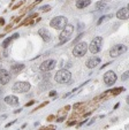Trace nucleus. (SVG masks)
<instances>
[{"mask_svg":"<svg viewBox=\"0 0 129 130\" xmlns=\"http://www.w3.org/2000/svg\"><path fill=\"white\" fill-rule=\"evenodd\" d=\"M71 78V74L69 70L67 69H60L58 73L55 74L54 76V79H55L56 83H60V84H65V83H68Z\"/></svg>","mask_w":129,"mask_h":130,"instance_id":"f257e3e1","label":"nucleus"},{"mask_svg":"<svg viewBox=\"0 0 129 130\" xmlns=\"http://www.w3.org/2000/svg\"><path fill=\"white\" fill-rule=\"evenodd\" d=\"M74 32V27L71 24H68L67 23L66 25H65V28L62 29V31H61L60 36H59V39H60V44H63V43H66L67 40L69 39L71 37V35H73Z\"/></svg>","mask_w":129,"mask_h":130,"instance_id":"f03ea898","label":"nucleus"},{"mask_svg":"<svg viewBox=\"0 0 129 130\" xmlns=\"http://www.w3.org/2000/svg\"><path fill=\"white\" fill-rule=\"evenodd\" d=\"M67 23H68L67 17L56 16V17H54V19H52L51 22H50V24H51L52 28H54V29H56V30H62Z\"/></svg>","mask_w":129,"mask_h":130,"instance_id":"7ed1b4c3","label":"nucleus"},{"mask_svg":"<svg viewBox=\"0 0 129 130\" xmlns=\"http://www.w3.org/2000/svg\"><path fill=\"white\" fill-rule=\"evenodd\" d=\"M102 46H103V38L102 37H96L91 40L90 45H89V50L92 54H96L102 50Z\"/></svg>","mask_w":129,"mask_h":130,"instance_id":"20e7f679","label":"nucleus"},{"mask_svg":"<svg viewBox=\"0 0 129 130\" xmlns=\"http://www.w3.org/2000/svg\"><path fill=\"white\" fill-rule=\"evenodd\" d=\"M87 51H88V44L82 42V43H78V44H76L75 46H74L73 54L75 57L80 58V57H83V55L87 53Z\"/></svg>","mask_w":129,"mask_h":130,"instance_id":"39448f33","label":"nucleus"},{"mask_svg":"<svg viewBox=\"0 0 129 130\" xmlns=\"http://www.w3.org/2000/svg\"><path fill=\"white\" fill-rule=\"evenodd\" d=\"M127 50H128L127 48V46L126 45H123V44L114 45V46L110 50V55L112 58H117V57H119V55H122L123 53H126Z\"/></svg>","mask_w":129,"mask_h":130,"instance_id":"423d86ee","label":"nucleus"},{"mask_svg":"<svg viewBox=\"0 0 129 130\" xmlns=\"http://www.w3.org/2000/svg\"><path fill=\"white\" fill-rule=\"evenodd\" d=\"M12 89L16 93H25L30 90V84L27 82H16Z\"/></svg>","mask_w":129,"mask_h":130,"instance_id":"0eeeda50","label":"nucleus"},{"mask_svg":"<svg viewBox=\"0 0 129 130\" xmlns=\"http://www.w3.org/2000/svg\"><path fill=\"white\" fill-rule=\"evenodd\" d=\"M104 82H105V84H106V85H108V86L113 85V84L117 82V75L114 74V71L108 70L107 73H105Z\"/></svg>","mask_w":129,"mask_h":130,"instance_id":"6e6552de","label":"nucleus"},{"mask_svg":"<svg viewBox=\"0 0 129 130\" xmlns=\"http://www.w3.org/2000/svg\"><path fill=\"white\" fill-rule=\"evenodd\" d=\"M55 61L54 60H52V59H49V60H45L43 63L40 64V70L41 71H50V70H52V69H54V67H55Z\"/></svg>","mask_w":129,"mask_h":130,"instance_id":"1a4fd4ad","label":"nucleus"},{"mask_svg":"<svg viewBox=\"0 0 129 130\" xmlns=\"http://www.w3.org/2000/svg\"><path fill=\"white\" fill-rule=\"evenodd\" d=\"M9 81H10V74L7 70H5V69L0 68V84L5 85Z\"/></svg>","mask_w":129,"mask_h":130,"instance_id":"9d476101","label":"nucleus"},{"mask_svg":"<svg viewBox=\"0 0 129 130\" xmlns=\"http://www.w3.org/2000/svg\"><path fill=\"white\" fill-rule=\"evenodd\" d=\"M100 63V58L98 57H91L90 59H88V61H87V67L88 68H96V67L98 66V64Z\"/></svg>","mask_w":129,"mask_h":130,"instance_id":"9b49d317","label":"nucleus"},{"mask_svg":"<svg viewBox=\"0 0 129 130\" xmlns=\"http://www.w3.org/2000/svg\"><path fill=\"white\" fill-rule=\"evenodd\" d=\"M38 35L45 40V42H50V40H51V34L49 32V30L44 29V28L38 30Z\"/></svg>","mask_w":129,"mask_h":130,"instance_id":"f8f14e48","label":"nucleus"},{"mask_svg":"<svg viewBox=\"0 0 129 130\" xmlns=\"http://www.w3.org/2000/svg\"><path fill=\"white\" fill-rule=\"evenodd\" d=\"M117 17L120 19V20H127L128 19V8L123 7L121 9H119L117 13Z\"/></svg>","mask_w":129,"mask_h":130,"instance_id":"ddd939ff","label":"nucleus"},{"mask_svg":"<svg viewBox=\"0 0 129 130\" xmlns=\"http://www.w3.org/2000/svg\"><path fill=\"white\" fill-rule=\"evenodd\" d=\"M5 103L9 106H17L19 105V99L15 96H7L5 98Z\"/></svg>","mask_w":129,"mask_h":130,"instance_id":"4468645a","label":"nucleus"},{"mask_svg":"<svg viewBox=\"0 0 129 130\" xmlns=\"http://www.w3.org/2000/svg\"><path fill=\"white\" fill-rule=\"evenodd\" d=\"M108 3H110V0H102V1H98V3L96 4V10H100V9L107 8Z\"/></svg>","mask_w":129,"mask_h":130,"instance_id":"2eb2a0df","label":"nucleus"},{"mask_svg":"<svg viewBox=\"0 0 129 130\" xmlns=\"http://www.w3.org/2000/svg\"><path fill=\"white\" fill-rule=\"evenodd\" d=\"M90 4H91V0H77L76 1V7L82 9V8L88 7Z\"/></svg>","mask_w":129,"mask_h":130,"instance_id":"dca6fc26","label":"nucleus"},{"mask_svg":"<svg viewBox=\"0 0 129 130\" xmlns=\"http://www.w3.org/2000/svg\"><path fill=\"white\" fill-rule=\"evenodd\" d=\"M23 68H24V64H22V63H15V64H13V66H12L10 70H12V73H14V74H19Z\"/></svg>","mask_w":129,"mask_h":130,"instance_id":"f3484780","label":"nucleus"},{"mask_svg":"<svg viewBox=\"0 0 129 130\" xmlns=\"http://www.w3.org/2000/svg\"><path fill=\"white\" fill-rule=\"evenodd\" d=\"M17 37H19V34H14L12 37H9V38H7V39H6L5 42L3 43V47H4V48H7L8 44H9V43L12 42V39H14V38H17Z\"/></svg>","mask_w":129,"mask_h":130,"instance_id":"a211bd4d","label":"nucleus"},{"mask_svg":"<svg viewBox=\"0 0 129 130\" xmlns=\"http://www.w3.org/2000/svg\"><path fill=\"white\" fill-rule=\"evenodd\" d=\"M108 19H112V14H108V15H104V16H102L99 19V20H98V22H97V24L99 25V24H102L103 22H105V21H107L108 20Z\"/></svg>","mask_w":129,"mask_h":130,"instance_id":"6ab92c4d","label":"nucleus"},{"mask_svg":"<svg viewBox=\"0 0 129 130\" xmlns=\"http://www.w3.org/2000/svg\"><path fill=\"white\" fill-rule=\"evenodd\" d=\"M128 77H129V71H126V73L122 75L121 79H122V81H127V79H128Z\"/></svg>","mask_w":129,"mask_h":130,"instance_id":"aec40b11","label":"nucleus"},{"mask_svg":"<svg viewBox=\"0 0 129 130\" xmlns=\"http://www.w3.org/2000/svg\"><path fill=\"white\" fill-rule=\"evenodd\" d=\"M50 6L49 5H46V6H43V7H40V9L41 10H44V12H47V10H50Z\"/></svg>","mask_w":129,"mask_h":130,"instance_id":"412c9836","label":"nucleus"},{"mask_svg":"<svg viewBox=\"0 0 129 130\" xmlns=\"http://www.w3.org/2000/svg\"><path fill=\"white\" fill-rule=\"evenodd\" d=\"M82 36H83V35H82V34H81V35H80V36H78V37H77V38H76V39H75V40H74V43H77V42H78V40H80V39H81V38H82ZM74 43H73V44H74Z\"/></svg>","mask_w":129,"mask_h":130,"instance_id":"4be33fe9","label":"nucleus"},{"mask_svg":"<svg viewBox=\"0 0 129 130\" xmlns=\"http://www.w3.org/2000/svg\"><path fill=\"white\" fill-rule=\"evenodd\" d=\"M54 94H56V92H55V91H51V92H50V96H51V97H53Z\"/></svg>","mask_w":129,"mask_h":130,"instance_id":"5701e85b","label":"nucleus"},{"mask_svg":"<svg viewBox=\"0 0 129 130\" xmlns=\"http://www.w3.org/2000/svg\"><path fill=\"white\" fill-rule=\"evenodd\" d=\"M32 104H35V101H30V103H27V104H25V106H27V107H28V106L32 105Z\"/></svg>","mask_w":129,"mask_h":130,"instance_id":"b1692460","label":"nucleus"},{"mask_svg":"<svg viewBox=\"0 0 129 130\" xmlns=\"http://www.w3.org/2000/svg\"><path fill=\"white\" fill-rule=\"evenodd\" d=\"M21 110H22V109H21V108H19V109L14 110V113H15V114H16V113H20V112H21Z\"/></svg>","mask_w":129,"mask_h":130,"instance_id":"393cba45","label":"nucleus"},{"mask_svg":"<svg viewBox=\"0 0 129 130\" xmlns=\"http://www.w3.org/2000/svg\"><path fill=\"white\" fill-rule=\"evenodd\" d=\"M0 24H1V25L4 24V20H3V19H1V20H0Z\"/></svg>","mask_w":129,"mask_h":130,"instance_id":"a878e982","label":"nucleus"},{"mask_svg":"<svg viewBox=\"0 0 129 130\" xmlns=\"http://www.w3.org/2000/svg\"><path fill=\"white\" fill-rule=\"evenodd\" d=\"M0 68H1V63H0Z\"/></svg>","mask_w":129,"mask_h":130,"instance_id":"bb28decb","label":"nucleus"},{"mask_svg":"<svg viewBox=\"0 0 129 130\" xmlns=\"http://www.w3.org/2000/svg\"><path fill=\"white\" fill-rule=\"evenodd\" d=\"M76 1H77V0H76Z\"/></svg>","mask_w":129,"mask_h":130,"instance_id":"cd10ccee","label":"nucleus"}]
</instances>
